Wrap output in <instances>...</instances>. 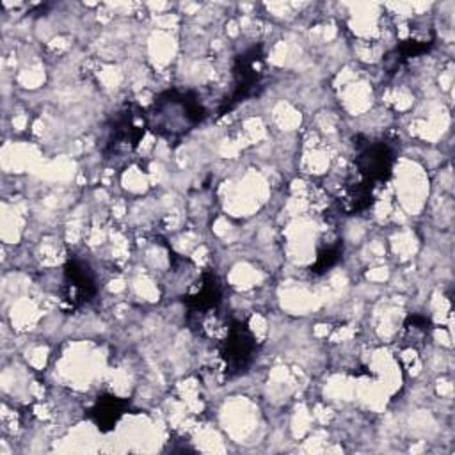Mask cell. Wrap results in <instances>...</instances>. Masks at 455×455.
I'll list each match as a JSON object with an SVG mask.
<instances>
[{
    "mask_svg": "<svg viewBox=\"0 0 455 455\" xmlns=\"http://www.w3.org/2000/svg\"><path fill=\"white\" fill-rule=\"evenodd\" d=\"M206 117V108L192 91H165L146 112V126L167 140H178Z\"/></svg>",
    "mask_w": 455,
    "mask_h": 455,
    "instance_id": "6da1fadb",
    "label": "cell"
},
{
    "mask_svg": "<svg viewBox=\"0 0 455 455\" xmlns=\"http://www.w3.org/2000/svg\"><path fill=\"white\" fill-rule=\"evenodd\" d=\"M146 112L137 110L135 105H126L114 116L112 126L108 128L107 144L103 153L107 158L132 153L146 132Z\"/></svg>",
    "mask_w": 455,
    "mask_h": 455,
    "instance_id": "7a4b0ae2",
    "label": "cell"
},
{
    "mask_svg": "<svg viewBox=\"0 0 455 455\" xmlns=\"http://www.w3.org/2000/svg\"><path fill=\"white\" fill-rule=\"evenodd\" d=\"M395 164V148L386 140L366 142L355 156V171L359 180L377 188L384 183Z\"/></svg>",
    "mask_w": 455,
    "mask_h": 455,
    "instance_id": "3957f363",
    "label": "cell"
},
{
    "mask_svg": "<svg viewBox=\"0 0 455 455\" xmlns=\"http://www.w3.org/2000/svg\"><path fill=\"white\" fill-rule=\"evenodd\" d=\"M256 350V341L249 327L242 322H235L228 327L226 339L222 341L220 354L226 363L228 375H240L251 364Z\"/></svg>",
    "mask_w": 455,
    "mask_h": 455,
    "instance_id": "277c9868",
    "label": "cell"
},
{
    "mask_svg": "<svg viewBox=\"0 0 455 455\" xmlns=\"http://www.w3.org/2000/svg\"><path fill=\"white\" fill-rule=\"evenodd\" d=\"M261 73H263V53L259 48L252 46L242 55H238L233 66V91L224 108H229L233 103L252 94L256 85L259 84Z\"/></svg>",
    "mask_w": 455,
    "mask_h": 455,
    "instance_id": "5b68a950",
    "label": "cell"
},
{
    "mask_svg": "<svg viewBox=\"0 0 455 455\" xmlns=\"http://www.w3.org/2000/svg\"><path fill=\"white\" fill-rule=\"evenodd\" d=\"M64 299L73 306H82L89 302L94 293V277L89 267L80 259H69L64 267V284H62Z\"/></svg>",
    "mask_w": 455,
    "mask_h": 455,
    "instance_id": "8992f818",
    "label": "cell"
},
{
    "mask_svg": "<svg viewBox=\"0 0 455 455\" xmlns=\"http://www.w3.org/2000/svg\"><path fill=\"white\" fill-rule=\"evenodd\" d=\"M183 302L188 307V311L194 315L204 316L212 313L220 302V286L217 277L212 274H204L201 277V284L192 293H188L183 299Z\"/></svg>",
    "mask_w": 455,
    "mask_h": 455,
    "instance_id": "52a82bcc",
    "label": "cell"
},
{
    "mask_svg": "<svg viewBox=\"0 0 455 455\" xmlns=\"http://www.w3.org/2000/svg\"><path fill=\"white\" fill-rule=\"evenodd\" d=\"M124 409H126L124 400L108 395V396L98 398L89 416L100 430H110L121 419V416L124 414Z\"/></svg>",
    "mask_w": 455,
    "mask_h": 455,
    "instance_id": "ba28073f",
    "label": "cell"
},
{
    "mask_svg": "<svg viewBox=\"0 0 455 455\" xmlns=\"http://www.w3.org/2000/svg\"><path fill=\"white\" fill-rule=\"evenodd\" d=\"M341 256V247L338 243H332V245H327L323 249L318 251L316 254V259H315V265L311 267L315 274H322L325 272L327 268H331L332 265H336V261L339 259Z\"/></svg>",
    "mask_w": 455,
    "mask_h": 455,
    "instance_id": "9c48e42d",
    "label": "cell"
}]
</instances>
